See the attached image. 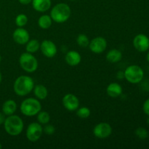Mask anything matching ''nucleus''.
<instances>
[{
  "mask_svg": "<svg viewBox=\"0 0 149 149\" xmlns=\"http://www.w3.org/2000/svg\"><path fill=\"white\" fill-rule=\"evenodd\" d=\"M20 110L22 114L28 117L36 116L42 111V104L39 100L34 97H28L20 103Z\"/></svg>",
  "mask_w": 149,
  "mask_h": 149,
  "instance_id": "nucleus-4",
  "label": "nucleus"
},
{
  "mask_svg": "<svg viewBox=\"0 0 149 149\" xmlns=\"http://www.w3.org/2000/svg\"><path fill=\"white\" fill-rule=\"evenodd\" d=\"M17 103L14 100H7L3 103L2 112L5 116H10L14 114L17 111Z\"/></svg>",
  "mask_w": 149,
  "mask_h": 149,
  "instance_id": "nucleus-17",
  "label": "nucleus"
},
{
  "mask_svg": "<svg viewBox=\"0 0 149 149\" xmlns=\"http://www.w3.org/2000/svg\"><path fill=\"white\" fill-rule=\"evenodd\" d=\"M133 46L141 52H145L149 49V38L143 33L136 35L133 39Z\"/></svg>",
  "mask_w": 149,
  "mask_h": 149,
  "instance_id": "nucleus-12",
  "label": "nucleus"
},
{
  "mask_svg": "<svg viewBox=\"0 0 149 149\" xmlns=\"http://www.w3.org/2000/svg\"><path fill=\"white\" fill-rule=\"evenodd\" d=\"M35 84L30 76L22 75L17 77L13 84V90L17 95L23 97L30 94L33 90Z\"/></svg>",
  "mask_w": 149,
  "mask_h": 149,
  "instance_id": "nucleus-1",
  "label": "nucleus"
},
{
  "mask_svg": "<svg viewBox=\"0 0 149 149\" xmlns=\"http://www.w3.org/2000/svg\"><path fill=\"white\" fill-rule=\"evenodd\" d=\"M43 134V127L39 122H32L29 124L26 129V136L31 142L39 141Z\"/></svg>",
  "mask_w": 149,
  "mask_h": 149,
  "instance_id": "nucleus-7",
  "label": "nucleus"
},
{
  "mask_svg": "<svg viewBox=\"0 0 149 149\" xmlns=\"http://www.w3.org/2000/svg\"><path fill=\"white\" fill-rule=\"evenodd\" d=\"M52 22H53V20L51 18L50 15H42L38 19V26L42 29L46 30V29H49L51 27V26L52 24Z\"/></svg>",
  "mask_w": 149,
  "mask_h": 149,
  "instance_id": "nucleus-20",
  "label": "nucleus"
},
{
  "mask_svg": "<svg viewBox=\"0 0 149 149\" xmlns=\"http://www.w3.org/2000/svg\"><path fill=\"white\" fill-rule=\"evenodd\" d=\"M63 106L68 111H75L79 107V100L74 94L68 93L65 95L62 99Z\"/></svg>",
  "mask_w": 149,
  "mask_h": 149,
  "instance_id": "nucleus-10",
  "label": "nucleus"
},
{
  "mask_svg": "<svg viewBox=\"0 0 149 149\" xmlns=\"http://www.w3.org/2000/svg\"><path fill=\"white\" fill-rule=\"evenodd\" d=\"M71 10L69 5L65 3H58L55 4L50 11V17L54 22L63 23L70 18Z\"/></svg>",
  "mask_w": 149,
  "mask_h": 149,
  "instance_id": "nucleus-3",
  "label": "nucleus"
},
{
  "mask_svg": "<svg viewBox=\"0 0 149 149\" xmlns=\"http://www.w3.org/2000/svg\"><path fill=\"white\" fill-rule=\"evenodd\" d=\"M40 50L44 56L48 58H54L58 52L56 45L52 41L48 39L42 41L40 44Z\"/></svg>",
  "mask_w": 149,
  "mask_h": 149,
  "instance_id": "nucleus-11",
  "label": "nucleus"
},
{
  "mask_svg": "<svg viewBox=\"0 0 149 149\" xmlns=\"http://www.w3.org/2000/svg\"><path fill=\"white\" fill-rule=\"evenodd\" d=\"M143 112L145 113V114H146L147 116H149V98L147 99L143 103Z\"/></svg>",
  "mask_w": 149,
  "mask_h": 149,
  "instance_id": "nucleus-28",
  "label": "nucleus"
},
{
  "mask_svg": "<svg viewBox=\"0 0 149 149\" xmlns=\"http://www.w3.org/2000/svg\"><path fill=\"white\" fill-rule=\"evenodd\" d=\"M125 79L131 84H138L144 78V71L138 65H131L125 70Z\"/></svg>",
  "mask_w": 149,
  "mask_h": 149,
  "instance_id": "nucleus-6",
  "label": "nucleus"
},
{
  "mask_svg": "<svg viewBox=\"0 0 149 149\" xmlns=\"http://www.w3.org/2000/svg\"><path fill=\"white\" fill-rule=\"evenodd\" d=\"M19 64L22 69L27 73H33L37 70L39 63L33 54L23 52L19 58Z\"/></svg>",
  "mask_w": 149,
  "mask_h": 149,
  "instance_id": "nucleus-5",
  "label": "nucleus"
},
{
  "mask_svg": "<svg viewBox=\"0 0 149 149\" xmlns=\"http://www.w3.org/2000/svg\"><path fill=\"white\" fill-rule=\"evenodd\" d=\"M116 78L119 80L125 79V72L122 71H119L116 73Z\"/></svg>",
  "mask_w": 149,
  "mask_h": 149,
  "instance_id": "nucleus-29",
  "label": "nucleus"
},
{
  "mask_svg": "<svg viewBox=\"0 0 149 149\" xmlns=\"http://www.w3.org/2000/svg\"><path fill=\"white\" fill-rule=\"evenodd\" d=\"M88 47L93 53H103L107 48V41L103 36H97L90 41Z\"/></svg>",
  "mask_w": 149,
  "mask_h": 149,
  "instance_id": "nucleus-9",
  "label": "nucleus"
},
{
  "mask_svg": "<svg viewBox=\"0 0 149 149\" xmlns=\"http://www.w3.org/2000/svg\"><path fill=\"white\" fill-rule=\"evenodd\" d=\"M29 21L27 15L23 13L17 15L15 17V24L17 27H24Z\"/></svg>",
  "mask_w": 149,
  "mask_h": 149,
  "instance_id": "nucleus-25",
  "label": "nucleus"
},
{
  "mask_svg": "<svg viewBox=\"0 0 149 149\" xmlns=\"http://www.w3.org/2000/svg\"><path fill=\"white\" fill-rule=\"evenodd\" d=\"M111 126L107 122H100L96 125L93 129V135L98 139H106L112 134Z\"/></svg>",
  "mask_w": 149,
  "mask_h": 149,
  "instance_id": "nucleus-8",
  "label": "nucleus"
},
{
  "mask_svg": "<svg viewBox=\"0 0 149 149\" xmlns=\"http://www.w3.org/2000/svg\"><path fill=\"white\" fill-rule=\"evenodd\" d=\"M1 54H0V63H1Z\"/></svg>",
  "mask_w": 149,
  "mask_h": 149,
  "instance_id": "nucleus-36",
  "label": "nucleus"
},
{
  "mask_svg": "<svg viewBox=\"0 0 149 149\" xmlns=\"http://www.w3.org/2000/svg\"><path fill=\"white\" fill-rule=\"evenodd\" d=\"M4 130L11 136H17L20 135L24 129V123L21 118L17 115L7 116L4 122Z\"/></svg>",
  "mask_w": 149,
  "mask_h": 149,
  "instance_id": "nucleus-2",
  "label": "nucleus"
},
{
  "mask_svg": "<svg viewBox=\"0 0 149 149\" xmlns=\"http://www.w3.org/2000/svg\"><path fill=\"white\" fill-rule=\"evenodd\" d=\"M90 39H89L88 36L87 35L84 34V33H81L79 34L77 38V43L81 47H87L89 46L90 44Z\"/></svg>",
  "mask_w": 149,
  "mask_h": 149,
  "instance_id": "nucleus-23",
  "label": "nucleus"
},
{
  "mask_svg": "<svg viewBox=\"0 0 149 149\" xmlns=\"http://www.w3.org/2000/svg\"><path fill=\"white\" fill-rule=\"evenodd\" d=\"M33 94L36 98L39 100H43L47 98L48 95V90L43 84H36L33 87Z\"/></svg>",
  "mask_w": 149,
  "mask_h": 149,
  "instance_id": "nucleus-19",
  "label": "nucleus"
},
{
  "mask_svg": "<svg viewBox=\"0 0 149 149\" xmlns=\"http://www.w3.org/2000/svg\"><path fill=\"white\" fill-rule=\"evenodd\" d=\"M148 135H149V131H148Z\"/></svg>",
  "mask_w": 149,
  "mask_h": 149,
  "instance_id": "nucleus-37",
  "label": "nucleus"
},
{
  "mask_svg": "<svg viewBox=\"0 0 149 149\" xmlns=\"http://www.w3.org/2000/svg\"><path fill=\"white\" fill-rule=\"evenodd\" d=\"M77 116L81 119H87L90 117L91 114V111L89 108L83 106V107H79L77 111Z\"/></svg>",
  "mask_w": 149,
  "mask_h": 149,
  "instance_id": "nucleus-24",
  "label": "nucleus"
},
{
  "mask_svg": "<svg viewBox=\"0 0 149 149\" xmlns=\"http://www.w3.org/2000/svg\"><path fill=\"white\" fill-rule=\"evenodd\" d=\"M5 115L4 114V113H1V112H0V125H3L4 122V120H5Z\"/></svg>",
  "mask_w": 149,
  "mask_h": 149,
  "instance_id": "nucleus-30",
  "label": "nucleus"
},
{
  "mask_svg": "<svg viewBox=\"0 0 149 149\" xmlns=\"http://www.w3.org/2000/svg\"><path fill=\"white\" fill-rule=\"evenodd\" d=\"M1 148H2V146H1V143H0V149H1Z\"/></svg>",
  "mask_w": 149,
  "mask_h": 149,
  "instance_id": "nucleus-35",
  "label": "nucleus"
},
{
  "mask_svg": "<svg viewBox=\"0 0 149 149\" xmlns=\"http://www.w3.org/2000/svg\"><path fill=\"white\" fill-rule=\"evenodd\" d=\"M13 38L15 42L17 45H26L30 39V35L29 31L23 27H18L14 31L13 33Z\"/></svg>",
  "mask_w": 149,
  "mask_h": 149,
  "instance_id": "nucleus-13",
  "label": "nucleus"
},
{
  "mask_svg": "<svg viewBox=\"0 0 149 149\" xmlns=\"http://www.w3.org/2000/svg\"><path fill=\"white\" fill-rule=\"evenodd\" d=\"M1 80H2V76H1V72H0V84H1Z\"/></svg>",
  "mask_w": 149,
  "mask_h": 149,
  "instance_id": "nucleus-33",
  "label": "nucleus"
},
{
  "mask_svg": "<svg viewBox=\"0 0 149 149\" xmlns=\"http://www.w3.org/2000/svg\"><path fill=\"white\" fill-rule=\"evenodd\" d=\"M36 116H37V122L42 125H45L49 123L51 119L50 115L47 111H41L38 113Z\"/></svg>",
  "mask_w": 149,
  "mask_h": 149,
  "instance_id": "nucleus-22",
  "label": "nucleus"
},
{
  "mask_svg": "<svg viewBox=\"0 0 149 149\" xmlns=\"http://www.w3.org/2000/svg\"><path fill=\"white\" fill-rule=\"evenodd\" d=\"M65 61L70 66H77L81 63V56L77 51L70 50L65 54Z\"/></svg>",
  "mask_w": 149,
  "mask_h": 149,
  "instance_id": "nucleus-14",
  "label": "nucleus"
},
{
  "mask_svg": "<svg viewBox=\"0 0 149 149\" xmlns=\"http://www.w3.org/2000/svg\"><path fill=\"white\" fill-rule=\"evenodd\" d=\"M135 133L136 136L141 140L146 139L149 136L148 131L144 127H138V129H136Z\"/></svg>",
  "mask_w": 149,
  "mask_h": 149,
  "instance_id": "nucleus-26",
  "label": "nucleus"
},
{
  "mask_svg": "<svg viewBox=\"0 0 149 149\" xmlns=\"http://www.w3.org/2000/svg\"><path fill=\"white\" fill-rule=\"evenodd\" d=\"M146 60L149 63V51L148 52V53H147V56H146Z\"/></svg>",
  "mask_w": 149,
  "mask_h": 149,
  "instance_id": "nucleus-32",
  "label": "nucleus"
},
{
  "mask_svg": "<svg viewBox=\"0 0 149 149\" xmlns=\"http://www.w3.org/2000/svg\"><path fill=\"white\" fill-rule=\"evenodd\" d=\"M40 42L37 39H29L26 44V50L29 53H36L40 49Z\"/></svg>",
  "mask_w": 149,
  "mask_h": 149,
  "instance_id": "nucleus-21",
  "label": "nucleus"
},
{
  "mask_svg": "<svg viewBox=\"0 0 149 149\" xmlns=\"http://www.w3.org/2000/svg\"><path fill=\"white\" fill-rule=\"evenodd\" d=\"M147 124H148V125H149V116H148V119H147Z\"/></svg>",
  "mask_w": 149,
  "mask_h": 149,
  "instance_id": "nucleus-34",
  "label": "nucleus"
},
{
  "mask_svg": "<svg viewBox=\"0 0 149 149\" xmlns=\"http://www.w3.org/2000/svg\"><path fill=\"white\" fill-rule=\"evenodd\" d=\"M32 7L33 10L39 13H45L49 10L52 5L51 0H32Z\"/></svg>",
  "mask_w": 149,
  "mask_h": 149,
  "instance_id": "nucleus-15",
  "label": "nucleus"
},
{
  "mask_svg": "<svg viewBox=\"0 0 149 149\" xmlns=\"http://www.w3.org/2000/svg\"><path fill=\"white\" fill-rule=\"evenodd\" d=\"M55 132V127L52 125H49L47 124L45 125V127H43V133H45L46 135H53Z\"/></svg>",
  "mask_w": 149,
  "mask_h": 149,
  "instance_id": "nucleus-27",
  "label": "nucleus"
},
{
  "mask_svg": "<svg viewBox=\"0 0 149 149\" xmlns=\"http://www.w3.org/2000/svg\"><path fill=\"white\" fill-rule=\"evenodd\" d=\"M106 58L107 61L111 63H116L122 59V53L119 49H111L107 52Z\"/></svg>",
  "mask_w": 149,
  "mask_h": 149,
  "instance_id": "nucleus-18",
  "label": "nucleus"
},
{
  "mask_svg": "<svg viewBox=\"0 0 149 149\" xmlns=\"http://www.w3.org/2000/svg\"><path fill=\"white\" fill-rule=\"evenodd\" d=\"M71 1H74V0H71Z\"/></svg>",
  "mask_w": 149,
  "mask_h": 149,
  "instance_id": "nucleus-38",
  "label": "nucleus"
},
{
  "mask_svg": "<svg viewBox=\"0 0 149 149\" xmlns=\"http://www.w3.org/2000/svg\"><path fill=\"white\" fill-rule=\"evenodd\" d=\"M19 2L23 5H27V4H31L32 2V0H18Z\"/></svg>",
  "mask_w": 149,
  "mask_h": 149,
  "instance_id": "nucleus-31",
  "label": "nucleus"
},
{
  "mask_svg": "<svg viewBox=\"0 0 149 149\" xmlns=\"http://www.w3.org/2000/svg\"><path fill=\"white\" fill-rule=\"evenodd\" d=\"M123 89L122 87L117 82L110 83L106 87V93L111 97H118L122 95Z\"/></svg>",
  "mask_w": 149,
  "mask_h": 149,
  "instance_id": "nucleus-16",
  "label": "nucleus"
}]
</instances>
